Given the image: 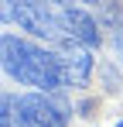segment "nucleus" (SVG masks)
<instances>
[{
	"mask_svg": "<svg viewBox=\"0 0 123 127\" xmlns=\"http://www.w3.org/2000/svg\"><path fill=\"white\" fill-rule=\"evenodd\" d=\"M3 69L17 83L34 86L41 93H55V89L65 86L58 62H55V52H44V48H38L31 41H20L14 34H3Z\"/></svg>",
	"mask_w": 123,
	"mask_h": 127,
	"instance_id": "obj_1",
	"label": "nucleus"
},
{
	"mask_svg": "<svg viewBox=\"0 0 123 127\" xmlns=\"http://www.w3.org/2000/svg\"><path fill=\"white\" fill-rule=\"evenodd\" d=\"M3 21H17L24 31H31L34 38H44V41H65V31H62L58 10H51L44 0H3Z\"/></svg>",
	"mask_w": 123,
	"mask_h": 127,
	"instance_id": "obj_2",
	"label": "nucleus"
},
{
	"mask_svg": "<svg viewBox=\"0 0 123 127\" xmlns=\"http://www.w3.org/2000/svg\"><path fill=\"white\" fill-rule=\"evenodd\" d=\"M17 113L24 127H65V110L58 103H51L44 93H27L17 100Z\"/></svg>",
	"mask_w": 123,
	"mask_h": 127,
	"instance_id": "obj_3",
	"label": "nucleus"
},
{
	"mask_svg": "<svg viewBox=\"0 0 123 127\" xmlns=\"http://www.w3.org/2000/svg\"><path fill=\"white\" fill-rule=\"evenodd\" d=\"M55 62H58V72H62L65 86H82L89 79V72H92V59H89L85 48H79V41H58Z\"/></svg>",
	"mask_w": 123,
	"mask_h": 127,
	"instance_id": "obj_4",
	"label": "nucleus"
},
{
	"mask_svg": "<svg viewBox=\"0 0 123 127\" xmlns=\"http://www.w3.org/2000/svg\"><path fill=\"white\" fill-rule=\"evenodd\" d=\"M58 21L65 31V41H79V45H99V28L89 14H82L75 7H58Z\"/></svg>",
	"mask_w": 123,
	"mask_h": 127,
	"instance_id": "obj_5",
	"label": "nucleus"
},
{
	"mask_svg": "<svg viewBox=\"0 0 123 127\" xmlns=\"http://www.w3.org/2000/svg\"><path fill=\"white\" fill-rule=\"evenodd\" d=\"M65 3H96V0H65Z\"/></svg>",
	"mask_w": 123,
	"mask_h": 127,
	"instance_id": "obj_6",
	"label": "nucleus"
},
{
	"mask_svg": "<svg viewBox=\"0 0 123 127\" xmlns=\"http://www.w3.org/2000/svg\"><path fill=\"white\" fill-rule=\"evenodd\" d=\"M44 3H65V0H44Z\"/></svg>",
	"mask_w": 123,
	"mask_h": 127,
	"instance_id": "obj_7",
	"label": "nucleus"
},
{
	"mask_svg": "<svg viewBox=\"0 0 123 127\" xmlns=\"http://www.w3.org/2000/svg\"><path fill=\"white\" fill-rule=\"evenodd\" d=\"M116 127H123V120H120V124H116Z\"/></svg>",
	"mask_w": 123,
	"mask_h": 127,
	"instance_id": "obj_8",
	"label": "nucleus"
}]
</instances>
